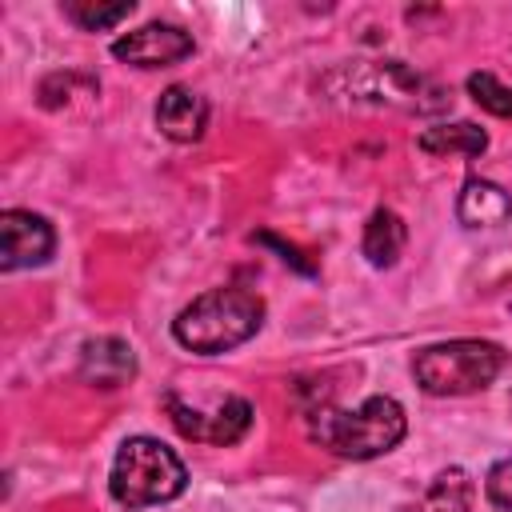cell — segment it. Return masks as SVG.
Wrapping results in <instances>:
<instances>
[{
	"label": "cell",
	"mask_w": 512,
	"mask_h": 512,
	"mask_svg": "<svg viewBox=\"0 0 512 512\" xmlns=\"http://www.w3.org/2000/svg\"><path fill=\"white\" fill-rule=\"evenodd\" d=\"M56 252V232L44 216L28 208H8L0 212V268L20 272V268H40Z\"/></svg>",
	"instance_id": "6"
},
{
	"label": "cell",
	"mask_w": 512,
	"mask_h": 512,
	"mask_svg": "<svg viewBox=\"0 0 512 512\" xmlns=\"http://www.w3.org/2000/svg\"><path fill=\"white\" fill-rule=\"evenodd\" d=\"M252 240H260V244H268V248H276V252H280V260H284V264H292V268H300L304 276H312V272H316V268H312L308 260H300V252H296L292 244H284V240H276L272 232H260V236H252Z\"/></svg>",
	"instance_id": "17"
},
{
	"label": "cell",
	"mask_w": 512,
	"mask_h": 512,
	"mask_svg": "<svg viewBox=\"0 0 512 512\" xmlns=\"http://www.w3.org/2000/svg\"><path fill=\"white\" fill-rule=\"evenodd\" d=\"M192 48H196L192 32H184L180 24H164V20H152L136 32H124L120 40H112V56L132 68H168V64H180L184 56H192Z\"/></svg>",
	"instance_id": "7"
},
{
	"label": "cell",
	"mask_w": 512,
	"mask_h": 512,
	"mask_svg": "<svg viewBox=\"0 0 512 512\" xmlns=\"http://www.w3.org/2000/svg\"><path fill=\"white\" fill-rule=\"evenodd\" d=\"M456 220L464 228H500L512 220V192L492 180L468 176L456 196Z\"/></svg>",
	"instance_id": "10"
},
{
	"label": "cell",
	"mask_w": 512,
	"mask_h": 512,
	"mask_svg": "<svg viewBox=\"0 0 512 512\" xmlns=\"http://www.w3.org/2000/svg\"><path fill=\"white\" fill-rule=\"evenodd\" d=\"M156 128L176 144L200 140L208 128V100L188 84H168L156 100Z\"/></svg>",
	"instance_id": "9"
},
{
	"label": "cell",
	"mask_w": 512,
	"mask_h": 512,
	"mask_svg": "<svg viewBox=\"0 0 512 512\" xmlns=\"http://www.w3.org/2000/svg\"><path fill=\"white\" fill-rule=\"evenodd\" d=\"M76 372H80L84 384L112 392V388H120V384H128V380L136 376V352H132V344L120 340V336H96V340H84Z\"/></svg>",
	"instance_id": "8"
},
{
	"label": "cell",
	"mask_w": 512,
	"mask_h": 512,
	"mask_svg": "<svg viewBox=\"0 0 512 512\" xmlns=\"http://www.w3.org/2000/svg\"><path fill=\"white\" fill-rule=\"evenodd\" d=\"M312 440L344 460H376L392 452L404 432L408 416L392 396H368L360 408H320L312 412Z\"/></svg>",
	"instance_id": "2"
},
{
	"label": "cell",
	"mask_w": 512,
	"mask_h": 512,
	"mask_svg": "<svg viewBox=\"0 0 512 512\" xmlns=\"http://www.w3.org/2000/svg\"><path fill=\"white\" fill-rule=\"evenodd\" d=\"M164 412H168L172 428L196 444H236L252 428V404L244 396H224L212 408H196V404L180 400L176 392H168Z\"/></svg>",
	"instance_id": "5"
},
{
	"label": "cell",
	"mask_w": 512,
	"mask_h": 512,
	"mask_svg": "<svg viewBox=\"0 0 512 512\" xmlns=\"http://www.w3.org/2000/svg\"><path fill=\"white\" fill-rule=\"evenodd\" d=\"M472 500H476L472 476L464 468H444L432 476V484L408 512H472Z\"/></svg>",
	"instance_id": "12"
},
{
	"label": "cell",
	"mask_w": 512,
	"mask_h": 512,
	"mask_svg": "<svg viewBox=\"0 0 512 512\" xmlns=\"http://www.w3.org/2000/svg\"><path fill=\"white\" fill-rule=\"evenodd\" d=\"M504 360V348L492 340H448L420 348L412 376L428 396H468L488 388L504 372Z\"/></svg>",
	"instance_id": "4"
},
{
	"label": "cell",
	"mask_w": 512,
	"mask_h": 512,
	"mask_svg": "<svg viewBox=\"0 0 512 512\" xmlns=\"http://www.w3.org/2000/svg\"><path fill=\"white\" fill-rule=\"evenodd\" d=\"M468 96H472L484 112H492V116H512V88L500 84L492 72H472V76H468Z\"/></svg>",
	"instance_id": "15"
},
{
	"label": "cell",
	"mask_w": 512,
	"mask_h": 512,
	"mask_svg": "<svg viewBox=\"0 0 512 512\" xmlns=\"http://www.w3.org/2000/svg\"><path fill=\"white\" fill-rule=\"evenodd\" d=\"M404 244H408V228L404 220L392 212V208H376L364 224V236H360V252L372 268H392L400 256H404Z\"/></svg>",
	"instance_id": "11"
},
{
	"label": "cell",
	"mask_w": 512,
	"mask_h": 512,
	"mask_svg": "<svg viewBox=\"0 0 512 512\" xmlns=\"http://www.w3.org/2000/svg\"><path fill=\"white\" fill-rule=\"evenodd\" d=\"M484 492L488 500L500 508V512H512V456L508 460H496L484 476Z\"/></svg>",
	"instance_id": "16"
},
{
	"label": "cell",
	"mask_w": 512,
	"mask_h": 512,
	"mask_svg": "<svg viewBox=\"0 0 512 512\" xmlns=\"http://www.w3.org/2000/svg\"><path fill=\"white\" fill-rule=\"evenodd\" d=\"M420 152L428 156H480L488 148V132L476 128L472 120H456V124H432L416 136Z\"/></svg>",
	"instance_id": "13"
},
{
	"label": "cell",
	"mask_w": 512,
	"mask_h": 512,
	"mask_svg": "<svg viewBox=\"0 0 512 512\" xmlns=\"http://www.w3.org/2000/svg\"><path fill=\"white\" fill-rule=\"evenodd\" d=\"M264 324V300L252 288L224 284L200 292L192 304H184L172 320V336L180 348L196 356H220L252 340Z\"/></svg>",
	"instance_id": "1"
},
{
	"label": "cell",
	"mask_w": 512,
	"mask_h": 512,
	"mask_svg": "<svg viewBox=\"0 0 512 512\" xmlns=\"http://www.w3.org/2000/svg\"><path fill=\"white\" fill-rule=\"evenodd\" d=\"M136 12L132 0H116V4H96V0H68L64 4V16L84 28V32H104V28H116L120 20H128Z\"/></svg>",
	"instance_id": "14"
},
{
	"label": "cell",
	"mask_w": 512,
	"mask_h": 512,
	"mask_svg": "<svg viewBox=\"0 0 512 512\" xmlns=\"http://www.w3.org/2000/svg\"><path fill=\"white\" fill-rule=\"evenodd\" d=\"M188 488V468L184 460L156 436H128L112 460L108 492L120 508H148V504H168Z\"/></svg>",
	"instance_id": "3"
}]
</instances>
